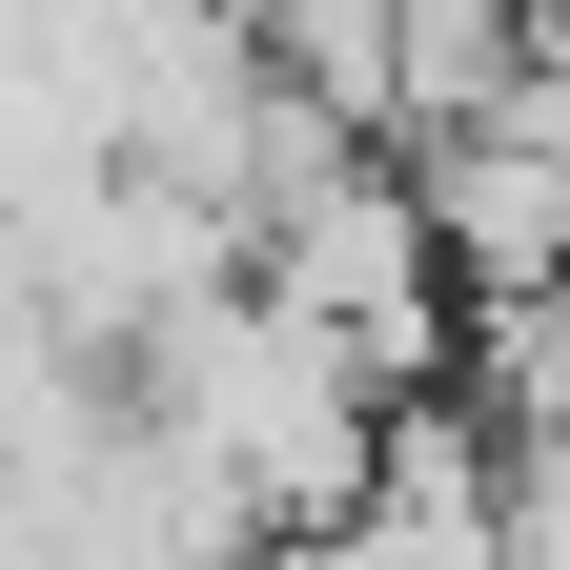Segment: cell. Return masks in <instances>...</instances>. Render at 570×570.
I'll list each match as a JSON object with an SVG mask.
<instances>
[{
  "label": "cell",
  "mask_w": 570,
  "mask_h": 570,
  "mask_svg": "<svg viewBox=\"0 0 570 570\" xmlns=\"http://www.w3.org/2000/svg\"><path fill=\"white\" fill-rule=\"evenodd\" d=\"M122 387L164 407L184 449L245 489V510H265V550H306V530H346V510H367V469H387V407H407V387H367V367H346V346L285 306L265 265H245V285H204V306L142 346Z\"/></svg>",
  "instance_id": "cell-1"
},
{
  "label": "cell",
  "mask_w": 570,
  "mask_h": 570,
  "mask_svg": "<svg viewBox=\"0 0 570 570\" xmlns=\"http://www.w3.org/2000/svg\"><path fill=\"white\" fill-rule=\"evenodd\" d=\"M265 285L306 306L367 387H449V225H428V184H407V142H326L306 184L265 204Z\"/></svg>",
  "instance_id": "cell-2"
},
{
  "label": "cell",
  "mask_w": 570,
  "mask_h": 570,
  "mask_svg": "<svg viewBox=\"0 0 570 570\" xmlns=\"http://www.w3.org/2000/svg\"><path fill=\"white\" fill-rule=\"evenodd\" d=\"M285 570H510V428L449 407V387H407L387 407V469H367V510L306 530Z\"/></svg>",
  "instance_id": "cell-3"
},
{
  "label": "cell",
  "mask_w": 570,
  "mask_h": 570,
  "mask_svg": "<svg viewBox=\"0 0 570 570\" xmlns=\"http://www.w3.org/2000/svg\"><path fill=\"white\" fill-rule=\"evenodd\" d=\"M510 570H570V428H510Z\"/></svg>",
  "instance_id": "cell-4"
}]
</instances>
